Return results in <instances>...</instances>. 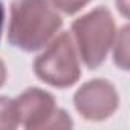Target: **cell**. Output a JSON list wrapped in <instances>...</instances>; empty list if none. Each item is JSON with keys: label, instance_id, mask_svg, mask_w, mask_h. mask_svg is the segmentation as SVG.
<instances>
[{"label": "cell", "instance_id": "6da1fadb", "mask_svg": "<svg viewBox=\"0 0 130 130\" xmlns=\"http://www.w3.org/2000/svg\"><path fill=\"white\" fill-rule=\"evenodd\" d=\"M60 26L61 19L46 0H17L12 3L9 41L25 51H35Z\"/></svg>", "mask_w": 130, "mask_h": 130}, {"label": "cell", "instance_id": "7a4b0ae2", "mask_svg": "<svg viewBox=\"0 0 130 130\" xmlns=\"http://www.w3.org/2000/svg\"><path fill=\"white\" fill-rule=\"evenodd\" d=\"M61 68L63 77L66 80L68 86L74 84L75 80L78 78V68L74 58V51L71 46V40H68V35H63L58 41L54 43V46L43 54L37 63H35V71L40 78L47 81L51 74L54 72L55 68Z\"/></svg>", "mask_w": 130, "mask_h": 130}, {"label": "cell", "instance_id": "3957f363", "mask_svg": "<svg viewBox=\"0 0 130 130\" xmlns=\"http://www.w3.org/2000/svg\"><path fill=\"white\" fill-rule=\"evenodd\" d=\"M3 23H5V8L0 2V37H2V31H3Z\"/></svg>", "mask_w": 130, "mask_h": 130}]
</instances>
